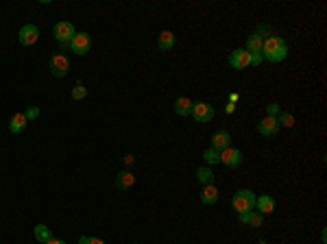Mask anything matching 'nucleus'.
Here are the masks:
<instances>
[{"label":"nucleus","instance_id":"obj_1","mask_svg":"<svg viewBox=\"0 0 327 244\" xmlns=\"http://www.w3.org/2000/svg\"><path fill=\"white\" fill-rule=\"evenodd\" d=\"M262 57L266 61H273V63H279L288 57V44L284 42V37L279 35H268L264 39V46H262Z\"/></svg>","mask_w":327,"mask_h":244},{"label":"nucleus","instance_id":"obj_2","mask_svg":"<svg viewBox=\"0 0 327 244\" xmlns=\"http://www.w3.org/2000/svg\"><path fill=\"white\" fill-rule=\"evenodd\" d=\"M255 196L251 190H238L234 194V198H231V205H234V210L238 212V214H242V212H251V210H255Z\"/></svg>","mask_w":327,"mask_h":244},{"label":"nucleus","instance_id":"obj_3","mask_svg":"<svg viewBox=\"0 0 327 244\" xmlns=\"http://www.w3.org/2000/svg\"><path fill=\"white\" fill-rule=\"evenodd\" d=\"M48 68H50V72H53L55 79H63V76L70 72V59L65 57L63 53H57V55L50 57Z\"/></svg>","mask_w":327,"mask_h":244},{"label":"nucleus","instance_id":"obj_4","mask_svg":"<svg viewBox=\"0 0 327 244\" xmlns=\"http://www.w3.org/2000/svg\"><path fill=\"white\" fill-rule=\"evenodd\" d=\"M214 107L209 103H203V100H196V103H192V118L196 122H201V124H205V122H212L214 118Z\"/></svg>","mask_w":327,"mask_h":244},{"label":"nucleus","instance_id":"obj_5","mask_svg":"<svg viewBox=\"0 0 327 244\" xmlns=\"http://www.w3.org/2000/svg\"><path fill=\"white\" fill-rule=\"evenodd\" d=\"M89 48H92V37H89L88 33H77L72 37V42H70V50H72L74 55H79V57L88 55Z\"/></svg>","mask_w":327,"mask_h":244},{"label":"nucleus","instance_id":"obj_6","mask_svg":"<svg viewBox=\"0 0 327 244\" xmlns=\"http://www.w3.org/2000/svg\"><path fill=\"white\" fill-rule=\"evenodd\" d=\"M74 35H77V30H74L72 22H65V20H63V22L55 24V39H57L59 44H70Z\"/></svg>","mask_w":327,"mask_h":244},{"label":"nucleus","instance_id":"obj_7","mask_svg":"<svg viewBox=\"0 0 327 244\" xmlns=\"http://www.w3.org/2000/svg\"><path fill=\"white\" fill-rule=\"evenodd\" d=\"M229 65H231V68H236V70L249 68V65H251V55L246 53L244 48H236L234 53L229 55Z\"/></svg>","mask_w":327,"mask_h":244},{"label":"nucleus","instance_id":"obj_8","mask_svg":"<svg viewBox=\"0 0 327 244\" xmlns=\"http://www.w3.org/2000/svg\"><path fill=\"white\" fill-rule=\"evenodd\" d=\"M18 39L22 46H33L39 39V29L35 27V24H24L18 33Z\"/></svg>","mask_w":327,"mask_h":244},{"label":"nucleus","instance_id":"obj_9","mask_svg":"<svg viewBox=\"0 0 327 244\" xmlns=\"http://www.w3.org/2000/svg\"><path fill=\"white\" fill-rule=\"evenodd\" d=\"M277 131H279V122L277 118H270V116H264L260 122H258V133L260 135H264V137H273V135H277Z\"/></svg>","mask_w":327,"mask_h":244},{"label":"nucleus","instance_id":"obj_10","mask_svg":"<svg viewBox=\"0 0 327 244\" xmlns=\"http://www.w3.org/2000/svg\"><path fill=\"white\" fill-rule=\"evenodd\" d=\"M240 161H242V152H240L238 149H234V146H229V149L220 151V164H225L227 168L240 166Z\"/></svg>","mask_w":327,"mask_h":244},{"label":"nucleus","instance_id":"obj_11","mask_svg":"<svg viewBox=\"0 0 327 244\" xmlns=\"http://www.w3.org/2000/svg\"><path fill=\"white\" fill-rule=\"evenodd\" d=\"M255 212H260L262 216H266V214H273L275 212V198L268 196V194H262L255 198Z\"/></svg>","mask_w":327,"mask_h":244},{"label":"nucleus","instance_id":"obj_12","mask_svg":"<svg viewBox=\"0 0 327 244\" xmlns=\"http://www.w3.org/2000/svg\"><path fill=\"white\" fill-rule=\"evenodd\" d=\"M229 146H231V133L229 131H225V129L216 131L214 137H212V149L225 151V149H229Z\"/></svg>","mask_w":327,"mask_h":244},{"label":"nucleus","instance_id":"obj_13","mask_svg":"<svg viewBox=\"0 0 327 244\" xmlns=\"http://www.w3.org/2000/svg\"><path fill=\"white\" fill-rule=\"evenodd\" d=\"M27 124H29V120H27V116H24V111H18V114H13L11 120H9V131H11V133H22V131L27 129Z\"/></svg>","mask_w":327,"mask_h":244},{"label":"nucleus","instance_id":"obj_14","mask_svg":"<svg viewBox=\"0 0 327 244\" xmlns=\"http://www.w3.org/2000/svg\"><path fill=\"white\" fill-rule=\"evenodd\" d=\"M135 183V175L131 170H122L116 175V187L118 190H129V187H133Z\"/></svg>","mask_w":327,"mask_h":244},{"label":"nucleus","instance_id":"obj_15","mask_svg":"<svg viewBox=\"0 0 327 244\" xmlns=\"http://www.w3.org/2000/svg\"><path fill=\"white\" fill-rule=\"evenodd\" d=\"M218 201V187L214 185H203V190H201V203L203 205H214V203Z\"/></svg>","mask_w":327,"mask_h":244},{"label":"nucleus","instance_id":"obj_16","mask_svg":"<svg viewBox=\"0 0 327 244\" xmlns=\"http://www.w3.org/2000/svg\"><path fill=\"white\" fill-rule=\"evenodd\" d=\"M175 44H177V37H175L173 30H162V33L157 35V46H159L162 50L175 48Z\"/></svg>","mask_w":327,"mask_h":244},{"label":"nucleus","instance_id":"obj_17","mask_svg":"<svg viewBox=\"0 0 327 244\" xmlns=\"http://www.w3.org/2000/svg\"><path fill=\"white\" fill-rule=\"evenodd\" d=\"M173 107H175V114H177V116H183V118L192 114V100L185 98V96H181V98L175 100Z\"/></svg>","mask_w":327,"mask_h":244},{"label":"nucleus","instance_id":"obj_18","mask_svg":"<svg viewBox=\"0 0 327 244\" xmlns=\"http://www.w3.org/2000/svg\"><path fill=\"white\" fill-rule=\"evenodd\" d=\"M262 46H264V39L260 37V35H249V39H246V46H244V50L246 53H262Z\"/></svg>","mask_w":327,"mask_h":244},{"label":"nucleus","instance_id":"obj_19","mask_svg":"<svg viewBox=\"0 0 327 244\" xmlns=\"http://www.w3.org/2000/svg\"><path fill=\"white\" fill-rule=\"evenodd\" d=\"M196 179L203 183V185H212V183H214V172H212V168H209V166L199 168V170H196Z\"/></svg>","mask_w":327,"mask_h":244},{"label":"nucleus","instance_id":"obj_20","mask_svg":"<svg viewBox=\"0 0 327 244\" xmlns=\"http://www.w3.org/2000/svg\"><path fill=\"white\" fill-rule=\"evenodd\" d=\"M50 229L46 225H35V240L37 242H42V244H46L50 240Z\"/></svg>","mask_w":327,"mask_h":244},{"label":"nucleus","instance_id":"obj_21","mask_svg":"<svg viewBox=\"0 0 327 244\" xmlns=\"http://www.w3.org/2000/svg\"><path fill=\"white\" fill-rule=\"evenodd\" d=\"M203 159L208 166H214V164H220V151L216 149H205L203 151Z\"/></svg>","mask_w":327,"mask_h":244},{"label":"nucleus","instance_id":"obj_22","mask_svg":"<svg viewBox=\"0 0 327 244\" xmlns=\"http://www.w3.org/2000/svg\"><path fill=\"white\" fill-rule=\"evenodd\" d=\"M70 96H72V100H83L85 96H88V88H85L81 81H79V83L72 88V92H70Z\"/></svg>","mask_w":327,"mask_h":244},{"label":"nucleus","instance_id":"obj_23","mask_svg":"<svg viewBox=\"0 0 327 244\" xmlns=\"http://www.w3.org/2000/svg\"><path fill=\"white\" fill-rule=\"evenodd\" d=\"M277 122L279 126H286V129H290V126H295V116L293 114H286V111H281L277 116Z\"/></svg>","mask_w":327,"mask_h":244},{"label":"nucleus","instance_id":"obj_24","mask_svg":"<svg viewBox=\"0 0 327 244\" xmlns=\"http://www.w3.org/2000/svg\"><path fill=\"white\" fill-rule=\"evenodd\" d=\"M262 220H264V216H262L260 212H251V216H249V227H262Z\"/></svg>","mask_w":327,"mask_h":244},{"label":"nucleus","instance_id":"obj_25","mask_svg":"<svg viewBox=\"0 0 327 244\" xmlns=\"http://www.w3.org/2000/svg\"><path fill=\"white\" fill-rule=\"evenodd\" d=\"M24 116H27V120H29V122L35 120V118H39V107H37V105H31L27 111H24Z\"/></svg>","mask_w":327,"mask_h":244},{"label":"nucleus","instance_id":"obj_26","mask_svg":"<svg viewBox=\"0 0 327 244\" xmlns=\"http://www.w3.org/2000/svg\"><path fill=\"white\" fill-rule=\"evenodd\" d=\"M279 114H281V111H279V105L277 103H268V105H266V116H270V118H277Z\"/></svg>","mask_w":327,"mask_h":244},{"label":"nucleus","instance_id":"obj_27","mask_svg":"<svg viewBox=\"0 0 327 244\" xmlns=\"http://www.w3.org/2000/svg\"><path fill=\"white\" fill-rule=\"evenodd\" d=\"M79 244H105L100 238H94V236H81L79 238Z\"/></svg>","mask_w":327,"mask_h":244},{"label":"nucleus","instance_id":"obj_28","mask_svg":"<svg viewBox=\"0 0 327 244\" xmlns=\"http://www.w3.org/2000/svg\"><path fill=\"white\" fill-rule=\"evenodd\" d=\"M249 55H251V53H249ZM262 61H264L262 53H253V55H251V65H260Z\"/></svg>","mask_w":327,"mask_h":244},{"label":"nucleus","instance_id":"obj_29","mask_svg":"<svg viewBox=\"0 0 327 244\" xmlns=\"http://www.w3.org/2000/svg\"><path fill=\"white\" fill-rule=\"evenodd\" d=\"M253 212V210H251ZM251 212H242V214H238V220L242 222V225H249V216H251Z\"/></svg>","mask_w":327,"mask_h":244},{"label":"nucleus","instance_id":"obj_30","mask_svg":"<svg viewBox=\"0 0 327 244\" xmlns=\"http://www.w3.org/2000/svg\"><path fill=\"white\" fill-rule=\"evenodd\" d=\"M225 111H227V114H234V111H236V105H234V103H227V105H225Z\"/></svg>","mask_w":327,"mask_h":244},{"label":"nucleus","instance_id":"obj_31","mask_svg":"<svg viewBox=\"0 0 327 244\" xmlns=\"http://www.w3.org/2000/svg\"><path fill=\"white\" fill-rule=\"evenodd\" d=\"M133 155H127V157H124V164H127V166H133Z\"/></svg>","mask_w":327,"mask_h":244},{"label":"nucleus","instance_id":"obj_32","mask_svg":"<svg viewBox=\"0 0 327 244\" xmlns=\"http://www.w3.org/2000/svg\"><path fill=\"white\" fill-rule=\"evenodd\" d=\"M46 244H65V242H63V240H57V238H50Z\"/></svg>","mask_w":327,"mask_h":244},{"label":"nucleus","instance_id":"obj_33","mask_svg":"<svg viewBox=\"0 0 327 244\" xmlns=\"http://www.w3.org/2000/svg\"><path fill=\"white\" fill-rule=\"evenodd\" d=\"M238 98H240L238 94H231V96H229V103H234V105H236V103H238Z\"/></svg>","mask_w":327,"mask_h":244},{"label":"nucleus","instance_id":"obj_34","mask_svg":"<svg viewBox=\"0 0 327 244\" xmlns=\"http://www.w3.org/2000/svg\"><path fill=\"white\" fill-rule=\"evenodd\" d=\"M260 244H266V242H264V240H262V242H260Z\"/></svg>","mask_w":327,"mask_h":244}]
</instances>
